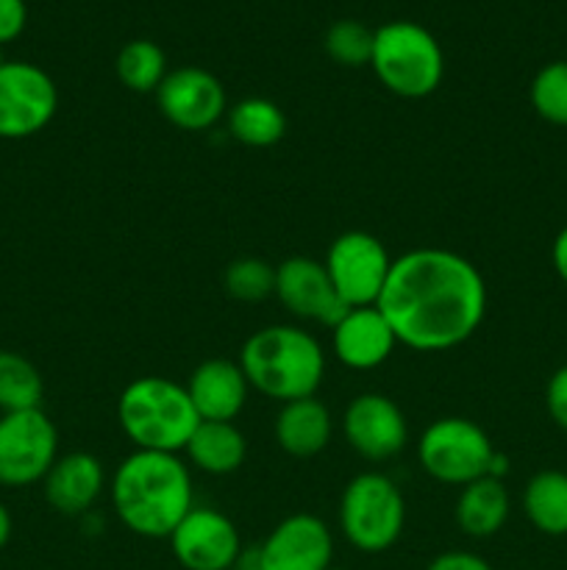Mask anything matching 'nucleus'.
<instances>
[{"mask_svg": "<svg viewBox=\"0 0 567 570\" xmlns=\"http://www.w3.org/2000/svg\"><path fill=\"white\" fill-rule=\"evenodd\" d=\"M531 106L543 120L567 128V59L550 61L534 76Z\"/></svg>", "mask_w": 567, "mask_h": 570, "instance_id": "28", "label": "nucleus"}, {"mask_svg": "<svg viewBox=\"0 0 567 570\" xmlns=\"http://www.w3.org/2000/svg\"><path fill=\"white\" fill-rule=\"evenodd\" d=\"M342 434L361 460L387 462L409 443V423L392 399L381 393H361L345 410Z\"/></svg>", "mask_w": 567, "mask_h": 570, "instance_id": "13", "label": "nucleus"}, {"mask_svg": "<svg viewBox=\"0 0 567 570\" xmlns=\"http://www.w3.org/2000/svg\"><path fill=\"white\" fill-rule=\"evenodd\" d=\"M44 484V501L61 515H83L94 501L100 499L106 488L103 465L94 454L87 451H72V454L59 456Z\"/></svg>", "mask_w": 567, "mask_h": 570, "instance_id": "18", "label": "nucleus"}, {"mask_svg": "<svg viewBox=\"0 0 567 570\" xmlns=\"http://www.w3.org/2000/svg\"><path fill=\"white\" fill-rule=\"evenodd\" d=\"M334 538L317 515H289L256 551L261 570H331Z\"/></svg>", "mask_w": 567, "mask_h": 570, "instance_id": "15", "label": "nucleus"}, {"mask_svg": "<svg viewBox=\"0 0 567 570\" xmlns=\"http://www.w3.org/2000/svg\"><path fill=\"white\" fill-rule=\"evenodd\" d=\"M187 393L200 421H231L248 404L250 384L239 362L206 360L189 373Z\"/></svg>", "mask_w": 567, "mask_h": 570, "instance_id": "17", "label": "nucleus"}, {"mask_svg": "<svg viewBox=\"0 0 567 570\" xmlns=\"http://www.w3.org/2000/svg\"><path fill=\"white\" fill-rule=\"evenodd\" d=\"M11 529H14V523H11V515L9 510H6V504L0 501V549L11 540Z\"/></svg>", "mask_w": 567, "mask_h": 570, "instance_id": "33", "label": "nucleus"}, {"mask_svg": "<svg viewBox=\"0 0 567 570\" xmlns=\"http://www.w3.org/2000/svg\"><path fill=\"white\" fill-rule=\"evenodd\" d=\"M406 523V501L398 484L376 471L350 479L339 499V529L354 549L381 554L398 543Z\"/></svg>", "mask_w": 567, "mask_h": 570, "instance_id": "6", "label": "nucleus"}, {"mask_svg": "<svg viewBox=\"0 0 567 570\" xmlns=\"http://www.w3.org/2000/svg\"><path fill=\"white\" fill-rule=\"evenodd\" d=\"M545 404H548V412L556 426L567 432V365L550 376L548 390H545Z\"/></svg>", "mask_w": 567, "mask_h": 570, "instance_id": "30", "label": "nucleus"}, {"mask_svg": "<svg viewBox=\"0 0 567 570\" xmlns=\"http://www.w3.org/2000/svg\"><path fill=\"white\" fill-rule=\"evenodd\" d=\"M395 345L392 326L378 306L348 309L331 326L334 356L350 371H376L392 356Z\"/></svg>", "mask_w": 567, "mask_h": 570, "instance_id": "16", "label": "nucleus"}, {"mask_svg": "<svg viewBox=\"0 0 567 570\" xmlns=\"http://www.w3.org/2000/svg\"><path fill=\"white\" fill-rule=\"evenodd\" d=\"M183 454L198 471L209 476H228L242 468L248 456V440L231 421H200Z\"/></svg>", "mask_w": 567, "mask_h": 570, "instance_id": "21", "label": "nucleus"}, {"mask_svg": "<svg viewBox=\"0 0 567 570\" xmlns=\"http://www.w3.org/2000/svg\"><path fill=\"white\" fill-rule=\"evenodd\" d=\"M59 111L56 81L31 61H0V139L44 131Z\"/></svg>", "mask_w": 567, "mask_h": 570, "instance_id": "10", "label": "nucleus"}, {"mask_svg": "<svg viewBox=\"0 0 567 570\" xmlns=\"http://www.w3.org/2000/svg\"><path fill=\"white\" fill-rule=\"evenodd\" d=\"M44 382L37 365L14 351H0V412L42 410Z\"/></svg>", "mask_w": 567, "mask_h": 570, "instance_id": "25", "label": "nucleus"}, {"mask_svg": "<svg viewBox=\"0 0 567 570\" xmlns=\"http://www.w3.org/2000/svg\"><path fill=\"white\" fill-rule=\"evenodd\" d=\"M334 434V417L320 399H298L281 404L276 415V443L289 456L309 460L328 449Z\"/></svg>", "mask_w": 567, "mask_h": 570, "instance_id": "19", "label": "nucleus"}, {"mask_svg": "<svg viewBox=\"0 0 567 570\" xmlns=\"http://www.w3.org/2000/svg\"><path fill=\"white\" fill-rule=\"evenodd\" d=\"M59 460V432L42 410L0 415V484L28 488Z\"/></svg>", "mask_w": 567, "mask_h": 570, "instance_id": "8", "label": "nucleus"}, {"mask_svg": "<svg viewBox=\"0 0 567 570\" xmlns=\"http://www.w3.org/2000/svg\"><path fill=\"white\" fill-rule=\"evenodd\" d=\"M370 67L389 92L420 100L442 83L445 53L437 37L420 22L392 20L376 28Z\"/></svg>", "mask_w": 567, "mask_h": 570, "instance_id": "5", "label": "nucleus"}, {"mask_svg": "<svg viewBox=\"0 0 567 570\" xmlns=\"http://www.w3.org/2000/svg\"><path fill=\"white\" fill-rule=\"evenodd\" d=\"M111 504L128 532L167 540L195 507L189 465L178 454L133 451L111 476Z\"/></svg>", "mask_w": 567, "mask_h": 570, "instance_id": "2", "label": "nucleus"}, {"mask_svg": "<svg viewBox=\"0 0 567 570\" xmlns=\"http://www.w3.org/2000/svg\"><path fill=\"white\" fill-rule=\"evenodd\" d=\"M228 134L248 148H270L287 134V117L272 100L245 98L228 109Z\"/></svg>", "mask_w": 567, "mask_h": 570, "instance_id": "23", "label": "nucleus"}, {"mask_svg": "<svg viewBox=\"0 0 567 570\" xmlns=\"http://www.w3.org/2000/svg\"><path fill=\"white\" fill-rule=\"evenodd\" d=\"M511 501L504 482L493 476H481L465 484L456 499V523L467 538H493L509 521Z\"/></svg>", "mask_w": 567, "mask_h": 570, "instance_id": "20", "label": "nucleus"}, {"mask_svg": "<svg viewBox=\"0 0 567 570\" xmlns=\"http://www.w3.org/2000/svg\"><path fill=\"white\" fill-rule=\"evenodd\" d=\"M250 390L278 404L311 399L326 376V351L300 326H265L250 334L239 354Z\"/></svg>", "mask_w": 567, "mask_h": 570, "instance_id": "3", "label": "nucleus"}, {"mask_svg": "<svg viewBox=\"0 0 567 570\" xmlns=\"http://www.w3.org/2000/svg\"><path fill=\"white\" fill-rule=\"evenodd\" d=\"M226 293L233 301L256 304L276 293V267L259 256H239L226 267Z\"/></svg>", "mask_w": 567, "mask_h": 570, "instance_id": "27", "label": "nucleus"}, {"mask_svg": "<svg viewBox=\"0 0 567 570\" xmlns=\"http://www.w3.org/2000/svg\"><path fill=\"white\" fill-rule=\"evenodd\" d=\"M378 309L400 345L439 354L467 343L487 315V284L470 259L448 248H415L392 259Z\"/></svg>", "mask_w": 567, "mask_h": 570, "instance_id": "1", "label": "nucleus"}, {"mask_svg": "<svg viewBox=\"0 0 567 570\" xmlns=\"http://www.w3.org/2000/svg\"><path fill=\"white\" fill-rule=\"evenodd\" d=\"M322 265L342 304L359 309L378 304L392 271V256L372 234L345 232L334 239Z\"/></svg>", "mask_w": 567, "mask_h": 570, "instance_id": "9", "label": "nucleus"}, {"mask_svg": "<svg viewBox=\"0 0 567 570\" xmlns=\"http://www.w3.org/2000/svg\"><path fill=\"white\" fill-rule=\"evenodd\" d=\"M117 421L137 451L181 454L200 417L183 384L165 376H139L120 393Z\"/></svg>", "mask_w": 567, "mask_h": 570, "instance_id": "4", "label": "nucleus"}, {"mask_svg": "<svg viewBox=\"0 0 567 570\" xmlns=\"http://www.w3.org/2000/svg\"><path fill=\"white\" fill-rule=\"evenodd\" d=\"M523 510L531 527L548 538L567 534V473L539 471L523 490Z\"/></svg>", "mask_w": 567, "mask_h": 570, "instance_id": "22", "label": "nucleus"}, {"mask_svg": "<svg viewBox=\"0 0 567 570\" xmlns=\"http://www.w3.org/2000/svg\"><path fill=\"white\" fill-rule=\"evenodd\" d=\"M28 22L26 0H0V45L14 42Z\"/></svg>", "mask_w": 567, "mask_h": 570, "instance_id": "29", "label": "nucleus"}, {"mask_svg": "<svg viewBox=\"0 0 567 570\" xmlns=\"http://www.w3.org/2000/svg\"><path fill=\"white\" fill-rule=\"evenodd\" d=\"M233 570H261V568L256 566V560H253V562H245V566H237Z\"/></svg>", "mask_w": 567, "mask_h": 570, "instance_id": "34", "label": "nucleus"}, {"mask_svg": "<svg viewBox=\"0 0 567 570\" xmlns=\"http://www.w3.org/2000/svg\"><path fill=\"white\" fill-rule=\"evenodd\" d=\"M422 471L442 484L465 488L476 479L487 476L495 445L489 434L467 417H439L417 443Z\"/></svg>", "mask_w": 567, "mask_h": 570, "instance_id": "7", "label": "nucleus"}, {"mask_svg": "<svg viewBox=\"0 0 567 570\" xmlns=\"http://www.w3.org/2000/svg\"><path fill=\"white\" fill-rule=\"evenodd\" d=\"M117 78L126 89L139 95H156V89L161 87V81L167 78V56L150 39H131L120 48L115 61Z\"/></svg>", "mask_w": 567, "mask_h": 570, "instance_id": "24", "label": "nucleus"}, {"mask_svg": "<svg viewBox=\"0 0 567 570\" xmlns=\"http://www.w3.org/2000/svg\"><path fill=\"white\" fill-rule=\"evenodd\" d=\"M550 262H554V271L559 273L561 282L567 284V226L556 234L554 248H550Z\"/></svg>", "mask_w": 567, "mask_h": 570, "instance_id": "32", "label": "nucleus"}, {"mask_svg": "<svg viewBox=\"0 0 567 570\" xmlns=\"http://www.w3.org/2000/svg\"><path fill=\"white\" fill-rule=\"evenodd\" d=\"M167 540L183 570H233L242 557L233 521L211 507H192Z\"/></svg>", "mask_w": 567, "mask_h": 570, "instance_id": "11", "label": "nucleus"}, {"mask_svg": "<svg viewBox=\"0 0 567 570\" xmlns=\"http://www.w3.org/2000/svg\"><path fill=\"white\" fill-rule=\"evenodd\" d=\"M426 570H493V566L472 551H445L434 557Z\"/></svg>", "mask_w": 567, "mask_h": 570, "instance_id": "31", "label": "nucleus"}, {"mask_svg": "<svg viewBox=\"0 0 567 570\" xmlns=\"http://www.w3.org/2000/svg\"><path fill=\"white\" fill-rule=\"evenodd\" d=\"M372 39H376V31L361 20H337L334 26H328L322 48H326L328 59H334L337 65L365 67L372 59Z\"/></svg>", "mask_w": 567, "mask_h": 570, "instance_id": "26", "label": "nucleus"}, {"mask_svg": "<svg viewBox=\"0 0 567 570\" xmlns=\"http://www.w3.org/2000/svg\"><path fill=\"white\" fill-rule=\"evenodd\" d=\"M156 104L165 120L181 131H209L228 111L226 87L220 78L192 65L167 72L161 87L156 89Z\"/></svg>", "mask_w": 567, "mask_h": 570, "instance_id": "12", "label": "nucleus"}, {"mask_svg": "<svg viewBox=\"0 0 567 570\" xmlns=\"http://www.w3.org/2000/svg\"><path fill=\"white\" fill-rule=\"evenodd\" d=\"M276 295L284 309L300 321L334 326L348 312L342 298L334 289L322 262L311 256H289L276 267Z\"/></svg>", "mask_w": 567, "mask_h": 570, "instance_id": "14", "label": "nucleus"}]
</instances>
